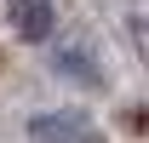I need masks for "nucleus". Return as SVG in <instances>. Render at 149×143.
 Here are the masks:
<instances>
[{
    "label": "nucleus",
    "mask_w": 149,
    "mask_h": 143,
    "mask_svg": "<svg viewBox=\"0 0 149 143\" xmlns=\"http://www.w3.org/2000/svg\"><path fill=\"white\" fill-rule=\"evenodd\" d=\"M29 137L35 143H103V132L80 109H46V115L29 120Z\"/></svg>",
    "instance_id": "f257e3e1"
},
{
    "label": "nucleus",
    "mask_w": 149,
    "mask_h": 143,
    "mask_svg": "<svg viewBox=\"0 0 149 143\" xmlns=\"http://www.w3.org/2000/svg\"><path fill=\"white\" fill-rule=\"evenodd\" d=\"M12 29L23 40H52V29H57L52 0H12Z\"/></svg>",
    "instance_id": "f03ea898"
},
{
    "label": "nucleus",
    "mask_w": 149,
    "mask_h": 143,
    "mask_svg": "<svg viewBox=\"0 0 149 143\" xmlns=\"http://www.w3.org/2000/svg\"><path fill=\"white\" fill-rule=\"evenodd\" d=\"M57 69L69 74V80H80V86H97V80H103V74L86 63V52H74V46H63V52H57Z\"/></svg>",
    "instance_id": "7ed1b4c3"
}]
</instances>
